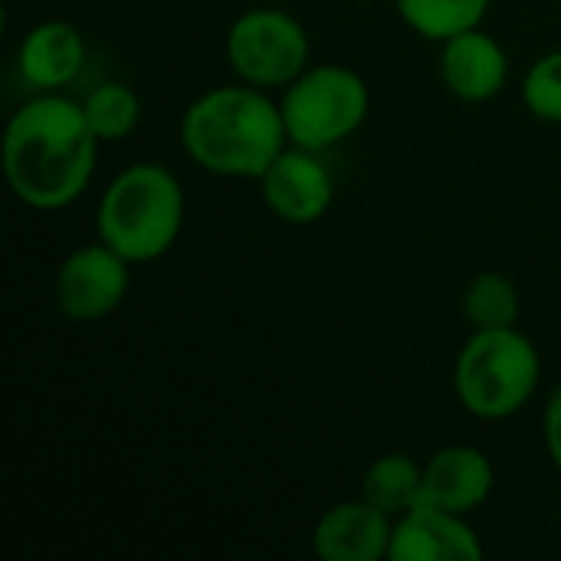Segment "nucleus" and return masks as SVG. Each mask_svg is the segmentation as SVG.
<instances>
[{
	"instance_id": "nucleus-1",
	"label": "nucleus",
	"mask_w": 561,
	"mask_h": 561,
	"mask_svg": "<svg viewBox=\"0 0 561 561\" xmlns=\"http://www.w3.org/2000/svg\"><path fill=\"white\" fill-rule=\"evenodd\" d=\"M99 138L82 102L46 92L23 102L3 128V174L20 204L62 210L76 204L99 158Z\"/></svg>"
},
{
	"instance_id": "nucleus-2",
	"label": "nucleus",
	"mask_w": 561,
	"mask_h": 561,
	"mask_svg": "<svg viewBox=\"0 0 561 561\" xmlns=\"http://www.w3.org/2000/svg\"><path fill=\"white\" fill-rule=\"evenodd\" d=\"M187 158L217 174L260 181L273 158L289 145L279 102L256 85H217L197 95L181 118Z\"/></svg>"
},
{
	"instance_id": "nucleus-3",
	"label": "nucleus",
	"mask_w": 561,
	"mask_h": 561,
	"mask_svg": "<svg viewBox=\"0 0 561 561\" xmlns=\"http://www.w3.org/2000/svg\"><path fill=\"white\" fill-rule=\"evenodd\" d=\"M95 230L131 266L161 260L184 230V187L178 174L154 161L122 168L99 197Z\"/></svg>"
},
{
	"instance_id": "nucleus-4",
	"label": "nucleus",
	"mask_w": 561,
	"mask_h": 561,
	"mask_svg": "<svg viewBox=\"0 0 561 561\" xmlns=\"http://www.w3.org/2000/svg\"><path fill=\"white\" fill-rule=\"evenodd\" d=\"M542 378L536 342L510 329H473L454 365V391L467 414L480 421H506L519 414Z\"/></svg>"
},
{
	"instance_id": "nucleus-5",
	"label": "nucleus",
	"mask_w": 561,
	"mask_h": 561,
	"mask_svg": "<svg viewBox=\"0 0 561 561\" xmlns=\"http://www.w3.org/2000/svg\"><path fill=\"white\" fill-rule=\"evenodd\" d=\"M279 108L289 145L325 151L365 125L371 92L355 69L342 62H316L283 89Z\"/></svg>"
},
{
	"instance_id": "nucleus-6",
	"label": "nucleus",
	"mask_w": 561,
	"mask_h": 561,
	"mask_svg": "<svg viewBox=\"0 0 561 561\" xmlns=\"http://www.w3.org/2000/svg\"><path fill=\"white\" fill-rule=\"evenodd\" d=\"M224 53L240 82L256 89H286L299 72L309 69L312 43L293 13L260 7L230 23Z\"/></svg>"
},
{
	"instance_id": "nucleus-7",
	"label": "nucleus",
	"mask_w": 561,
	"mask_h": 561,
	"mask_svg": "<svg viewBox=\"0 0 561 561\" xmlns=\"http://www.w3.org/2000/svg\"><path fill=\"white\" fill-rule=\"evenodd\" d=\"M131 286V263L108 243H89L72 250L53 279L56 306L72 322H99L112 316Z\"/></svg>"
},
{
	"instance_id": "nucleus-8",
	"label": "nucleus",
	"mask_w": 561,
	"mask_h": 561,
	"mask_svg": "<svg viewBox=\"0 0 561 561\" xmlns=\"http://www.w3.org/2000/svg\"><path fill=\"white\" fill-rule=\"evenodd\" d=\"M322 151L286 145L260 178L263 204L293 227H309L322 220L335 201V181Z\"/></svg>"
},
{
	"instance_id": "nucleus-9",
	"label": "nucleus",
	"mask_w": 561,
	"mask_h": 561,
	"mask_svg": "<svg viewBox=\"0 0 561 561\" xmlns=\"http://www.w3.org/2000/svg\"><path fill=\"white\" fill-rule=\"evenodd\" d=\"M493 460L480 447L450 444L424 463L421 503L454 516H470L493 496Z\"/></svg>"
},
{
	"instance_id": "nucleus-10",
	"label": "nucleus",
	"mask_w": 561,
	"mask_h": 561,
	"mask_svg": "<svg viewBox=\"0 0 561 561\" xmlns=\"http://www.w3.org/2000/svg\"><path fill=\"white\" fill-rule=\"evenodd\" d=\"M486 549L467 516L417 503L394 519L391 561H483Z\"/></svg>"
},
{
	"instance_id": "nucleus-11",
	"label": "nucleus",
	"mask_w": 561,
	"mask_h": 561,
	"mask_svg": "<svg viewBox=\"0 0 561 561\" xmlns=\"http://www.w3.org/2000/svg\"><path fill=\"white\" fill-rule=\"evenodd\" d=\"M391 533L394 519L358 496L319 516L312 549L322 561H381L391 552Z\"/></svg>"
},
{
	"instance_id": "nucleus-12",
	"label": "nucleus",
	"mask_w": 561,
	"mask_h": 561,
	"mask_svg": "<svg viewBox=\"0 0 561 561\" xmlns=\"http://www.w3.org/2000/svg\"><path fill=\"white\" fill-rule=\"evenodd\" d=\"M440 79L460 102H490L510 82V56L483 26L440 43Z\"/></svg>"
},
{
	"instance_id": "nucleus-13",
	"label": "nucleus",
	"mask_w": 561,
	"mask_h": 561,
	"mask_svg": "<svg viewBox=\"0 0 561 561\" xmlns=\"http://www.w3.org/2000/svg\"><path fill=\"white\" fill-rule=\"evenodd\" d=\"M82 62H85V39L66 20L36 23L16 49L20 76L43 92H56L69 85L82 72Z\"/></svg>"
},
{
	"instance_id": "nucleus-14",
	"label": "nucleus",
	"mask_w": 561,
	"mask_h": 561,
	"mask_svg": "<svg viewBox=\"0 0 561 561\" xmlns=\"http://www.w3.org/2000/svg\"><path fill=\"white\" fill-rule=\"evenodd\" d=\"M421 480H424V467L414 457L385 454L365 470L362 500H368L371 506L398 519L421 503Z\"/></svg>"
},
{
	"instance_id": "nucleus-15",
	"label": "nucleus",
	"mask_w": 561,
	"mask_h": 561,
	"mask_svg": "<svg viewBox=\"0 0 561 561\" xmlns=\"http://www.w3.org/2000/svg\"><path fill=\"white\" fill-rule=\"evenodd\" d=\"M401 20L431 43H447L457 33L477 30L493 0H394Z\"/></svg>"
},
{
	"instance_id": "nucleus-16",
	"label": "nucleus",
	"mask_w": 561,
	"mask_h": 561,
	"mask_svg": "<svg viewBox=\"0 0 561 561\" xmlns=\"http://www.w3.org/2000/svg\"><path fill=\"white\" fill-rule=\"evenodd\" d=\"M519 289L503 273H480L463 293V319L470 329H510L519 322Z\"/></svg>"
},
{
	"instance_id": "nucleus-17",
	"label": "nucleus",
	"mask_w": 561,
	"mask_h": 561,
	"mask_svg": "<svg viewBox=\"0 0 561 561\" xmlns=\"http://www.w3.org/2000/svg\"><path fill=\"white\" fill-rule=\"evenodd\" d=\"M82 112L99 141H122L141 122V102L125 82H102L82 99Z\"/></svg>"
},
{
	"instance_id": "nucleus-18",
	"label": "nucleus",
	"mask_w": 561,
	"mask_h": 561,
	"mask_svg": "<svg viewBox=\"0 0 561 561\" xmlns=\"http://www.w3.org/2000/svg\"><path fill=\"white\" fill-rule=\"evenodd\" d=\"M523 102L539 122L561 125V49L539 56L523 82Z\"/></svg>"
},
{
	"instance_id": "nucleus-19",
	"label": "nucleus",
	"mask_w": 561,
	"mask_h": 561,
	"mask_svg": "<svg viewBox=\"0 0 561 561\" xmlns=\"http://www.w3.org/2000/svg\"><path fill=\"white\" fill-rule=\"evenodd\" d=\"M542 437H546V450H549L552 463L559 467V473H561V385L556 388V394L549 398V404H546Z\"/></svg>"
},
{
	"instance_id": "nucleus-20",
	"label": "nucleus",
	"mask_w": 561,
	"mask_h": 561,
	"mask_svg": "<svg viewBox=\"0 0 561 561\" xmlns=\"http://www.w3.org/2000/svg\"><path fill=\"white\" fill-rule=\"evenodd\" d=\"M263 3H283V0H263Z\"/></svg>"
}]
</instances>
